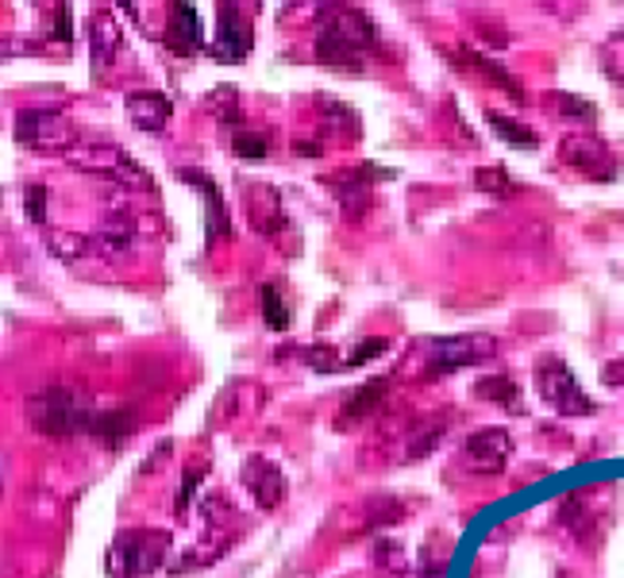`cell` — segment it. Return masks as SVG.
I'll return each instance as SVG.
<instances>
[{
  "label": "cell",
  "mask_w": 624,
  "mask_h": 578,
  "mask_svg": "<svg viewBox=\"0 0 624 578\" xmlns=\"http://www.w3.org/2000/svg\"><path fill=\"white\" fill-rule=\"evenodd\" d=\"M244 213H247V221H251V228L262 232V236H275V232L286 228L282 197H278L275 185H247Z\"/></svg>",
  "instance_id": "cell-10"
},
{
  "label": "cell",
  "mask_w": 624,
  "mask_h": 578,
  "mask_svg": "<svg viewBox=\"0 0 624 578\" xmlns=\"http://www.w3.org/2000/svg\"><path fill=\"white\" fill-rule=\"evenodd\" d=\"M497 343L489 335H455V340L432 343V355H428V378H440L459 366H474L482 358H494Z\"/></svg>",
  "instance_id": "cell-6"
},
{
  "label": "cell",
  "mask_w": 624,
  "mask_h": 578,
  "mask_svg": "<svg viewBox=\"0 0 624 578\" xmlns=\"http://www.w3.org/2000/svg\"><path fill=\"white\" fill-rule=\"evenodd\" d=\"M370 528H386V525H397L405 517V510L394 502V497H370Z\"/></svg>",
  "instance_id": "cell-28"
},
{
  "label": "cell",
  "mask_w": 624,
  "mask_h": 578,
  "mask_svg": "<svg viewBox=\"0 0 624 578\" xmlns=\"http://www.w3.org/2000/svg\"><path fill=\"white\" fill-rule=\"evenodd\" d=\"M58 39H69V12L66 8L58 12Z\"/></svg>",
  "instance_id": "cell-37"
},
{
  "label": "cell",
  "mask_w": 624,
  "mask_h": 578,
  "mask_svg": "<svg viewBox=\"0 0 624 578\" xmlns=\"http://www.w3.org/2000/svg\"><path fill=\"white\" fill-rule=\"evenodd\" d=\"M536 389L540 397L559 413V417H594L598 405L582 394L579 378L571 374V366L559 355H540L536 358Z\"/></svg>",
  "instance_id": "cell-5"
},
{
  "label": "cell",
  "mask_w": 624,
  "mask_h": 578,
  "mask_svg": "<svg viewBox=\"0 0 624 578\" xmlns=\"http://www.w3.org/2000/svg\"><path fill=\"white\" fill-rule=\"evenodd\" d=\"M69 167L85 170V174L108 178L112 185H123V190H136L143 185L151 193V178L131 162V154L116 143H100V139H77V147L69 151Z\"/></svg>",
  "instance_id": "cell-3"
},
{
  "label": "cell",
  "mask_w": 624,
  "mask_h": 578,
  "mask_svg": "<svg viewBox=\"0 0 624 578\" xmlns=\"http://www.w3.org/2000/svg\"><path fill=\"white\" fill-rule=\"evenodd\" d=\"M232 147H236L239 159H247V162L267 159V139H262V136H247V131H236V136H232Z\"/></svg>",
  "instance_id": "cell-30"
},
{
  "label": "cell",
  "mask_w": 624,
  "mask_h": 578,
  "mask_svg": "<svg viewBox=\"0 0 624 578\" xmlns=\"http://www.w3.org/2000/svg\"><path fill=\"white\" fill-rule=\"evenodd\" d=\"M166 43L177 54H193L201 51V15L193 4H174L170 12V28H166Z\"/></svg>",
  "instance_id": "cell-16"
},
{
  "label": "cell",
  "mask_w": 624,
  "mask_h": 578,
  "mask_svg": "<svg viewBox=\"0 0 624 578\" xmlns=\"http://www.w3.org/2000/svg\"><path fill=\"white\" fill-rule=\"evenodd\" d=\"M463 58L471 62L474 69H478V74H486L489 82L497 85V89H505V93H513V100H517V105H525V89H520V82L513 74H505L502 66H497V62H489V58H482V54H474V51H463Z\"/></svg>",
  "instance_id": "cell-24"
},
{
  "label": "cell",
  "mask_w": 624,
  "mask_h": 578,
  "mask_svg": "<svg viewBox=\"0 0 624 578\" xmlns=\"http://www.w3.org/2000/svg\"><path fill=\"white\" fill-rule=\"evenodd\" d=\"M363 54L358 46H351L343 35H335L332 28H320L316 35V62L335 74H363Z\"/></svg>",
  "instance_id": "cell-13"
},
{
  "label": "cell",
  "mask_w": 624,
  "mask_h": 578,
  "mask_svg": "<svg viewBox=\"0 0 624 578\" xmlns=\"http://www.w3.org/2000/svg\"><path fill=\"white\" fill-rule=\"evenodd\" d=\"M474 185H478L482 193H494V197H505V193L517 190V182H513V178L505 174V170H497V167L474 170Z\"/></svg>",
  "instance_id": "cell-27"
},
{
  "label": "cell",
  "mask_w": 624,
  "mask_h": 578,
  "mask_svg": "<svg viewBox=\"0 0 624 578\" xmlns=\"http://www.w3.org/2000/svg\"><path fill=\"white\" fill-rule=\"evenodd\" d=\"M559 159L571 170H579V174L594 178V182H610V178L617 174V162H613L610 147L598 136H567L563 143H559Z\"/></svg>",
  "instance_id": "cell-7"
},
{
  "label": "cell",
  "mask_w": 624,
  "mask_h": 578,
  "mask_svg": "<svg viewBox=\"0 0 624 578\" xmlns=\"http://www.w3.org/2000/svg\"><path fill=\"white\" fill-rule=\"evenodd\" d=\"M463 456L474 474H502L513 456V436L505 428H478L466 436Z\"/></svg>",
  "instance_id": "cell-8"
},
{
  "label": "cell",
  "mask_w": 624,
  "mask_h": 578,
  "mask_svg": "<svg viewBox=\"0 0 624 578\" xmlns=\"http://www.w3.org/2000/svg\"><path fill=\"white\" fill-rule=\"evenodd\" d=\"M239 479H244V486H247V494L255 497V505L259 510H278V505L286 502V474L278 471L270 459H262V456H251L244 463V471H239Z\"/></svg>",
  "instance_id": "cell-9"
},
{
  "label": "cell",
  "mask_w": 624,
  "mask_h": 578,
  "mask_svg": "<svg viewBox=\"0 0 624 578\" xmlns=\"http://www.w3.org/2000/svg\"><path fill=\"white\" fill-rule=\"evenodd\" d=\"M474 397H482V402H494V405L513 409V413L525 409V405H520V386L509 378V374H494V378L474 382Z\"/></svg>",
  "instance_id": "cell-20"
},
{
  "label": "cell",
  "mask_w": 624,
  "mask_h": 578,
  "mask_svg": "<svg viewBox=\"0 0 624 578\" xmlns=\"http://www.w3.org/2000/svg\"><path fill=\"white\" fill-rule=\"evenodd\" d=\"M327 185H332V193L343 201V208H347L351 216H363L366 205H370V185L363 182V178H355L347 170V174H332L327 178Z\"/></svg>",
  "instance_id": "cell-21"
},
{
  "label": "cell",
  "mask_w": 624,
  "mask_h": 578,
  "mask_svg": "<svg viewBox=\"0 0 624 578\" xmlns=\"http://www.w3.org/2000/svg\"><path fill=\"white\" fill-rule=\"evenodd\" d=\"M23 413H28V425L35 428L39 436H46V440H69V436H77L82 428L89 432V420H93V413H85L82 405H77V397L58 386L31 394Z\"/></svg>",
  "instance_id": "cell-2"
},
{
  "label": "cell",
  "mask_w": 624,
  "mask_h": 578,
  "mask_svg": "<svg viewBox=\"0 0 624 578\" xmlns=\"http://www.w3.org/2000/svg\"><path fill=\"white\" fill-rule=\"evenodd\" d=\"M486 120H489V128L497 131V139H505V143H513V147H536V131H528L520 120H509V116H502V113H489Z\"/></svg>",
  "instance_id": "cell-26"
},
{
  "label": "cell",
  "mask_w": 624,
  "mask_h": 578,
  "mask_svg": "<svg viewBox=\"0 0 624 578\" xmlns=\"http://www.w3.org/2000/svg\"><path fill=\"white\" fill-rule=\"evenodd\" d=\"M208 108H213L216 116H220V124H232L239 116V100H236V89H228V85H220V89H213V97H208Z\"/></svg>",
  "instance_id": "cell-29"
},
{
  "label": "cell",
  "mask_w": 624,
  "mask_h": 578,
  "mask_svg": "<svg viewBox=\"0 0 624 578\" xmlns=\"http://www.w3.org/2000/svg\"><path fill=\"white\" fill-rule=\"evenodd\" d=\"M46 201H51V193H46L43 185H28V193H23V205H28V216H31L35 224H43Z\"/></svg>",
  "instance_id": "cell-34"
},
{
  "label": "cell",
  "mask_w": 624,
  "mask_h": 578,
  "mask_svg": "<svg viewBox=\"0 0 624 578\" xmlns=\"http://www.w3.org/2000/svg\"><path fill=\"white\" fill-rule=\"evenodd\" d=\"M185 182H193L201 193H205L208 201V239H216L224 232V201H220V190H216V182L208 174H201V170H182Z\"/></svg>",
  "instance_id": "cell-22"
},
{
  "label": "cell",
  "mask_w": 624,
  "mask_h": 578,
  "mask_svg": "<svg viewBox=\"0 0 624 578\" xmlns=\"http://www.w3.org/2000/svg\"><path fill=\"white\" fill-rule=\"evenodd\" d=\"M197 479H205V463H190V471H185V486H182V502H177V513L190 510L193 490H197Z\"/></svg>",
  "instance_id": "cell-35"
},
{
  "label": "cell",
  "mask_w": 624,
  "mask_h": 578,
  "mask_svg": "<svg viewBox=\"0 0 624 578\" xmlns=\"http://www.w3.org/2000/svg\"><path fill=\"white\" fill-rule=\"evenodd\" d=\"M386 389H389L386 378H374V382H366V386H358L355 394L343 402L340 417H335V428H347V425H355V420L370 417V413L381 405V397H386Z\"/></svg>",
  "instance_id": "cell-18"
},
{
  "label": "cell",
  "mask_w": 624,
  "mask_h": 578,
  "mask_svg": "<svg viewBox=\"0 0 624 578\" xmlns=\"http://www.w3.org/2000/svg\"><path fill=\"white\" fill-rule=\"evenodd\" d=\"M605 382H610V386H624V363L605 366Z\"/></svg>",
  "instance_id": "cell-36"
},
{
  "label": "cell",
  "mask_w": 624,
  "mask_h": 578,
  "mask_svg": "<svg viewBox=\"0 0 624 578\" xmlns=\"http://www.w3.org/2000/svg\"><path fill=\"white\" fill-rule=\"evenodd\" d=\"M208 51L216 58H232V62H239L251 51V23L244 20L239 8H220V35H216V43Z\"/></svg>",
  "instance_id": "cell-14"
},
{
  "label": "cell",
  "mask_w": 624,
  "mask_h": 578,
  "mask_svg": "<svg viewBox=\"0 0 624 578\" xmlns=\"http://www.w3.org/2000/svg\"><path fill=\"white\" fill-rule=\"evenodd\" d=\"M443 425H448V420H443V417L417 420V428H412V432H409V448H405V459H424L428 451H432L435 443H440Z\"/></svg>",
  "instance_id": "cell-23"
},
{
  "label": "cell",
  "mask_w": 624,
  "mask_h": 578,
  "mask_svg": "<svg viewBox=\"0 0 624 578\" xmlns=\"http://www.w3.org/2000/svg\"><path fill=\"white\" fill-rule=\"evenodd\" d=\"M305 363L312 366V371H320V374H332V371H340V355H335L327 343H320V347H309L305 351Z\"/></svg>",
  "instance_id": "cell-32"
},
{
  "label": "cell",
  "mask_w": 624,
  "mask_h": 578,
  "mask_svg": "<svg viewBox=\"0 0 624 578\" xmlns=\"http://www.w3.org/2000/svg\"><path fill=\"white\" fill-rule=\"evenodd\" d=\"M116 46H120V31H116V23L108 20L105 12H97L89 20V54H93V74H105V66L112 62Z\"/></svg>",
  "instance_id": "cell-19"
},
{
  "label": "cell",
  "mask_w": 624,
  "mask_h": 578,
  "mask_svg": "<svg viewBox=\"0 0 624 578\" xmlns=\"http://www.w3.org/2000/svg\"><path fill=\"white\" fill-rule=\"evenodd\" d=\"M136 432V420H131L128 409H108V413H93L89 420V436H97L100 448H123L128 436Z\"/></svg>",
  "instance_id": "cell-17"
},
{
  "label": "cell",
  "mask_w": 624,
  "mask_h": 578,
  "mask_svg": "<svg viewBox=\"0 0 624 578\" xmlns=\"http://www.w3.org/2000/svg\"><path fill=\"white\" fill-rule=\"evenodd\" d=\"M12 136L20 147L31 151H74L77 147V128L66 113L58 108H20L12 116Z\"/></svg>",
  "instance_id": "cell-4"
},
{
  "label": "cell",
  "mask_w": 624,
  "mask_h": 578,
  "mask_svg": "<svg viewBox=\"0 0 624 578\" xmlns=\"http://www.w3.org/2000/svg\"><path fill=\"white\" fill-rule=\"evenodd\" d=\"M259 297H262V312H267V324L275 328V332H286L293 317H290V301L282 297V286H278V282H262Z\"/></svg>",
  "instance_id": "cell-25"
},
{
  "label": "cell",
  "mask_w": 624,
  "mask_h": 578,
  "mask_svg": "<svg viewBox=\"0 0 624 578\" xmlns=\"http://www.w3.org/2000/svg\"><path fill=\"white\" fill-rule=\"evenodd\" d=\"M556 108L563 116H571V120H594V105H590V100H579V97H571V93H556Z\"/></svg>",
  "instance_id": "cell-31"
},
{
  "label": "cell",
  "mask_w": 624,
  "mask_h": 578,
  "mask_svg": "<svg viewBox=\"0 0 624 578\" xmlns=\"http://www.w3.org/2000/svg\"><path fill=\"white\" fill-rule=\"evenodd\" d=\"M123 108H128V120L136 124L139 131H151V136H159V131L170 124V113H174L170 97H166V93H159V89L128 93V97H123Z\"/></svg>",
  "instance_id": "cell-11"
},
{
  "label": "cell",
  "mask_w": 624,
  "mask_h": 578,
  "mask_svg": "<svg viewBox=\"0 0 624 578\" xmlns=\"http://www.w3.org/2000/svg\"><path fill=\"white\" fill-rule=\"evenodd\" d=\"M324 28H332L335 35H343L351 46H358V51L378 46V28H374L370 15L358 12V8H332L327 20H324Z\"/></svg>",
  "instance_id": "cell-15"
},
{
  "label": "cell",
  "mask_w": 624,
  "mask_h": 578,
  "mask_svg": "<svg viewBox=\"0 0 624 578\" xmlns=\"http://www.w3.org/2000/svg\"><path fill=\"white\" fill-rule=\"evenodd\" d=\"M93 251L97 255H112V259H123V255L131 251V244H136V221H131L128 213H108L105 221H100V228L89 236Z\"/></svg>",
  "instance_id": "cell-12"
},
{
  "label": "cell",
  "mask_w": 624,
  "mask_h": 578,
  "mask_svg": "<svg viewBox=\"0 0 624 578\" xmlns=\"http://www.w3.org/2000/svg\"><path fill=\"white\" fill-rule=\"evenodd\" d=\"M386 347H389V340H381V335H370V340H363V347L351 351V355H347V366H363V363H370V358H378Z\"/></svg>",
  "instance_id": "cell-33"
},
{
  "label": "cell",
  "mask_w": 624,
  "mask_h": 578,
  "mask_svg": "<svg viewBox=\"0 0 624 578\" xmlns=\"http://www.w3.org/2000/svg\"><path fill=\"white\" fill-rule=\"evenodd\" d=\"M170 556V533L166 528H128L108 548V571L112 578H139L154 575Z\"/></svg>",
  "instance_id": "cell-1"
}]
</instances>
